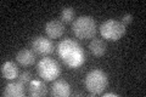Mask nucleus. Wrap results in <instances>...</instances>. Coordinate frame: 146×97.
<instances>
[{"label":"nucleus","instance_id":"1","mask_svg":"<svg viewBox=\"0 0 146 97\" xmlns=\"http://www.w3.org/2000/svg\"><path fill=\"white\" fill-rule=\"evenodd\" d=\"M57 51L62 61L71 68L79 67L85 61L84 50L80 48V45L77 41L72 39H65L60 41Z\"/></svg>","mask_w":146,"mask_h":97},{"label":"nucleus","instance_id":"3","mask_svg":"<svg viewBox=\"0 0 146 97\" xmlns=\"http://www.w3.org/2000/svg\"><path fill=\"white\" fill-rule=\"evenodd\" d=\"M74 35L79 39H90L96 34V23L90 16H80L74 20L72 26Z\"/></svg>","mask_w":146,"mask_h":97},{"label":"nucleus","instance_id":"9","mask_svg":"<svg viewBox=\"0 0 146 97\" xmlns=\"http://www.w3.org/2000/svg\"><path fill=\"white\" fill-rule=\"evenodd\" d=\"M50 94L55 97H68L71 95V86L66 80H56L51 86Z\"/></svg>","mask_w":146,"mask_h":97},{"label":"nucleus","instance_id":"13","mask_svg":"<svg viewBox=\"0 0 146 97\" xmlns=\"http://www.w3.org/2000/svg\"><path fill=\"white\" fill-rule=\"evenodd\" d=\"M89 49H90V51H91V53H93L94 56L101 57V56L105 55V52H106L107 45L101 39H93L90 41V44H89Z\"/></svg>","mask_w":146,"mask_h":97},{"label":"nucleus","instance_id":"7","mask_svg":"<svg viewBox=\"0 0 146 97\" xmlns=\"http://www.w3.org/2000/svg\"><path fill=\"white\" fill-rule=\"evenodd\" d=\"M63 32H65V27H63V23L61 21L52 20L45 24V33L50 39L60 38V36H62Z\"/></svg>","mask_w":146,"mask_h":97},{"label":"nucleus","instance_id":"8","mask_svg":"<svg viewBox=\"0 0 146 97\" xmlns=\"http://www.w3.org/2000/svg\"><path fill=\"white\" fill-rule=\"evenodd\" d=\"M25 82L22 81H13V82H9L6 85L5 90L3 91V96H7V97H22L25 96Z\"/></svg>","mask_w":146,"mask_h":97},{"label":"nucleus","instance_id":"16","mask_svg":"<svg viewBox=\"0 0 146 97\" xmlns=\"http://www.w3.org/2000/svg\"><path fill=\"white\" fill-rule=\"evenodd\" d=\"M131 22H133V16H131L130 13H128V15L123 16V18H122V23H123L124 26L129 24V23H131Z\"/></svg>","mask_w":146,"mask_h":97},{"label":"nucleus","instance_id":"15","mask_svg":"<svg viewBox=\"0 0 146 97\" xmlns=\"http://www.w3.org/2000/svg\"><path fill=\"white\" fill-rule=\"evenodd\" d=\"M18 80L22 81V82H25V84H27V82H31L32 81V74L29 72H23L20 75V78H18Z\"/></svg>","mask_w":146,"mask_h":97},{"label":"nucleus","instance_id":"6","mask_svg":"<svg viewBox=\"0 0 146 97\" xmlns=\"http://www.w3.org/2000/svg\"><path fill=\"white\" fill-rule=\"evenodd\" d=\"M32 48L33 51L39 55H49L54 51V44L52 41L45 38V36H36L32 41Z\"/></svg>","mask_w":146,"mask_h":97},{"label":"nucleus","instance_id":"4","mask_svg":"<svg viewBox=\"0 0 146 97\" xmlns=\"http://www.w3.org/2000/svg\"><path fill=\"white\" fill-rule=\"evenodd\" d=\"M100 33L104 39L117 41L125 34V26L117 20H107L100 26Z\"/></svg>","mask_w":146,"mask_h":97},{"label":"nucleus","instance_id":"12","mask_svg":"<svg viewBox=\"0 0 146 97\" xmlns=\"http://www.w3.org/2000/svg\"><path fill=\"white\" fill-rule=\"evenodd\" d=\"M28 92L33 97H42L48 94V89H46V85L43 81L32 80L28 86Z\"/></svg>","mask_w":146,"mask_h":97},{"label":"nucleus","instance_id":"10","mask_svg":"<svg viewBox=\"0 0 146 97\" xmlns=\"http://www.w3.org/2000/svg\"><path fill=\"white\" fill-rule=\"evenodd\" d=\"M16 61L22 64V66H32L35 62V55L34 51L29 49H22L16 55Z\"/></svg>","mask_w":146,"mask_h":97},{"label":"nucleus","instance_id":"11","mask_svg":"<svg viewBox=\"0 0 146 97\" xmlns=\"http://www.w3.org/2000/svg\"><path fill=\"white\" fill-rule=\"evenodd\" d=\"M1 73L3 77L7 80H13L18 78V67L15 62L7 61L1 64Z\"/></svg>","mask_w":146,"mask_h":97},{"label":"nucleus","instance_id":"17","mask_svg":"<svg viewBox=\"0 0 146 97\" xmlns=\"http://www.w3.org/2000/svg\"><path fill=\"white\" fill-rule=\"evenodd\" d=\"M104 97H118L117 94H112V92H110V94H105Z\"/></svg>","mask_w":146,"mask_h":97},{"label":"nucleus","instance_id":"2","mask_svg":"<svg viewBox=\"0 0 146 97\" xmlns=\"http://www.w3.org/2000/svg\"><path fill=\"white\" fill-rule=\"evenodd\" d=\"M108 85L107 74L101 69H93L85 77V87L90 94L100 95Z\"/></svg>","mask_w":146,"mask_h":97},{"label":"nucleus","instance_id":"14","mask_svg":"<svg viewBox=\"0 0 146 97\" xmlns=\"http://www.w3.org/2000/svg\"><path fill=\"white\" fill-rule=\"evenodd\" d=\"M74 16H76V10L73 7L67 6V7L62 9V11H61V20H62V22L71 23L73 20H74Z\"/></svg>","mask_w":146,"mask_h":97},{"label":"nucleus","instance_id":"5","mask_svg":"<svg viewBox=\"0 0 146 97\" xmlns=\"http://www.w3.org/2000/svg\"><path fill=\"white\" fill-rule=\"evenodd\" d=\"M38 74L40 78H43L45 81H52L60 75L61 73V67L55 61L54 58L45 57L40 59L38 63Z\"/></svg>","mask_w":146,"mask_h":97}]
</instances>
